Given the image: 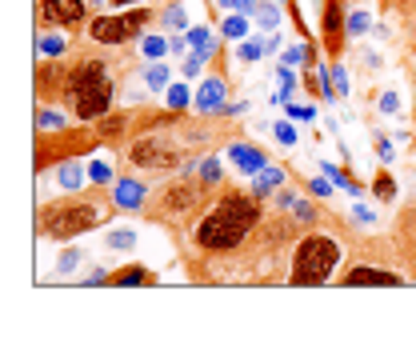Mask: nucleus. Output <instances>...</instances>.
Here are the masks:
<instances>
[{
    "label": "nucleus",
    "instance_id": "aec40b11",
    "mask_svg": "<svg viewBox=\"0 0 416 352\" xmlns=\"http://www.w3.org/2000/svg\"><path fill=\"white\" fill-rule=\"evenodd\" d=\"M164 101H168V109H173V112H181L184 104H188V89H181V84H168V96H164Z\"/></svg>",
    "mask_w": 416,
    "mask_h": 352
},
{
    "label": "nucleus",
    "instance_id": "cd10ccee",
    "mask_svg": "<svg viewBox=\"0 0 416 352\" xmlns=\"http://www.w3.org/2000/svg\"><path fill=\"white\" fill-rule=\"evenodd\" d=\"M201 69H204V56H201V52L184 61V76H201Z\"/></svg>",
    "mask_w": 416,
    "mask_h": 352
},
{
    "label": "nucleus",
    "instance_id": "7c9ffc66",
    "mask_svg": "<svg viewBox=\"0 0 416 352\" xmlns=\"http://www.w3.org/2000/svg\"><path fill=\"white\" fill-rule=\"evenodd\" d=\"M61 49H64V44H61V36H44V41H41V52H49V56H56Z\"/></svg>",
    "mask_w": 416,
    "mask_h": 352
},
{
    "label": "nucleus",
    "instance_id": "7ed1b4c3",
    "mask_svg": "<svg viewBox=\"0 0 416 352\" xmlns=\"http://www.w3.org/2000/svg\"><path fill=\"white\" fill-rule=\"evenodd\" d=\"M101 204H96V192L92 196H64V201H52L41 208V236H52V241H69L76 232H88L101 224Z\"/></svg>",
    "mask_w": 416,
    "mask_h": 352
},
{
    "label": "nucleus",
    "instance_id": "f704fd0d",
    "mask_svg": "<svg viewBox=\"0 0 416 352\" xmlns=\"http://www.w3.org/2000/svg\"><path fill=\"white\" fill-rule=\"evenodd\" d=\"M260 52H264V44H240V56H244V61H256Z\"/></svg>",
    "mask_w": 416,
    "mask_h": 352
},
{
    "label": "nucleus",
    "instance_id": "412c9836",
    "mask_svg": "<svg viewBox=\"0 0 416 352\" xmlns=\"http://www.w3.org/2000/svg\"><path fill=\"white\" fill-rule=\"evenodd\" d=\"M376 196H380V201H392L396 196V184H392V176H388V172H380V176H376Z\"/></svg>",
    "mask_w": 416,
    "mask_h": 352
},
{
    "label": "nucleus",
    "instance_id": "4468645a",
    "mask_svg": "<svg viewBox=\"0 0 416 352\" xmlns=\"http://www.w3.org/2000/svg\"><path fill=\"white\" fill-rule=\"evenodd\" d=\"M396 228H400V244H405L408 261H412V276H416V208L405 212V221L396 224Z\"/></svg>",
    "mask_w": 416,
    "mask_h": 352
},
{
    "label": "nucleus",
    "instance_id": "1a4fd4ad",
    "mask_svg": "<svg viewBox=\"0 0 416 352\" xmlns=\"http://www.w3.org/2000/svg\"><path fill=\"white\" fill-rule=\"evenodd\" d=\"M405 276L400 272H385V268H372V264H360V268H348L345 276H340V284H400Z\"/></svg>",
    "mask_w": 416,
    "mask_h": 352
},
{
    "label": "nucleus",
    "instance_id": "e433bc0d",
    "mask_svg": "<svg viewBox=\"0 0 416 352\" xmlns=\"http://www.w3.org/2000/svg\"><path fill=\"white\" fill-rule=\"evenodd\" d=\"M380 109H385V112H396V109H400V101H396V92H385V101H380Z\"/></svg>",
    "mask_w": 416,
    "mask_h": 352
},
{
    "label": "nucleus",
    "instance_id": "6e6552de",
    "mask_svg": "<svg viewBox=\"0 0 416 352\" xmlns=\"http://www.w3.org/2000/svg\"><path fill=\"white\" fill-rule=\"evenodd\" d=\"M112 208H144V184L136 181V176H121L116 181V188H112Z\"/></svg>",
    "mask_w": 416,
    "mask_h": 352
},
{
    "label": "nucleus",
    "instance_id": "393cba45",
    "mask_svg": "<svg viewBox=\"0 0 416 352\" xmlns=\"http://www.w3.org/2000/svg\"><path fill=\"white\" fill-rule=\"evenodd\" d=\"M164 24H168V29H184V9H181V4L164 9Z\"/></svg>",
    "mask_w": 416,
    "mask_h": 352
},
{
    "label": "nucleus",
    "instance_id": "39448f33",
    "mask_svg": "<svg viewBox=\"0 0 416 352\" xmlns=\"http://www.w3.org/2000/svg\"><path fill=\"white\" fill-rule=\"evenodd\" d=\"M148 16H153L148 9H132V12H124V16H96L92 29H88V36L96 44H124L148 24Z\"/></svg>",
    "mask_w": 416,
    "mask_h": 352
},
{
    "label": "nucleus",
    "instance_id": "a211bd4d",
    "mask_svg": "<svg viewBox=\"0 0 416 352\" xmlns=\"http://www.w3.org/2000/svg\"><path fill=\"white\" fill-rule=\"evenodd\" d=\"M144 84H148V89H168V69H164V64H148V69H144Z\"/></svg>",
    "mask_w": 416,
    "mask_h": 352
},
{
    "label": "nucleus",
    "instance_id": "9b49d317",
    "mask_svg": "<svg viewBox=\"0 0 416 352\" xmlns=\"http://www.w3.org/2000/svg\"><path fill=\"white\" fill-rule=\"evenodd\" d=\"M228 161H233L240 172L256 176V172H260L264 164H268V156H264L260 149H253V144H233V149H228Z\"/></svg>",
    "mask_w": 416,
    "mask_h": 352
},
{
    "label": "nucleus",
    "instance_id": "2f4dec72",
    "mask_svg": "<svg viewBox=\"0 0 416 352\" xmlns=\"http://www.w3.org/2000/svg\"><path fill=\"white\" fill-rule=\"evenodd\" d=\"M276 141H280V144H293V141H296L293 124H276Z\"/></svg>",
    "mask_w": 416,
    "mask_h": 352
},
{
    "label": "nucleus",
    "instance_id": "dca6fc26",
    "mask_svg": "<svg viewBox=\"0 0 416 352\" xmlns=\"http://www.w3.org/2000/svg\"><path fill=\"white\" fill-rule=\"evenodd\" d=\"M188 41H193V49L201 52L204 61H208L213 49H216V41H213V32H208V29H193V32H188Z\"/></svg>",
    "mask_w": 416,
    "mask_h": 352
},
{
    "label": "nucleus",
    "instance_id": "b1692460",
    "mask_svg": "<svg viewBox=\"0 0 416 352\" xmlns=\"http://www.w3.org/2000/svg\"><path fill=\"white\" fill-rule=\"evenodd\" d=\"M256 21H260L264 29L273 32V29H276V21H280V12H276L273 4H264V9H256Z\"/></svg>",
    "mask_w": 416,
    "mask_h": 352
},
{
    "label": "nucleus",
    "instance_id": "4be33fe9",
    "mask_svg": "<svg viewBox=\"0 0 416 352\" xmlns=\"http://www.w3.org/2000/svg\"><path fill=\"white\" fill-rule=\"evenodd\" d=\"M136 244V232L121 228V232H108V248H132Z\"/></svg>",
    "mask_w": 416,
    "mask_h": 352
},
{
    "label": "nucleus",
    "instance_id": "c85d7f7f",
    "mask_svg": "<svg viewBox=\"0 0 416 352\" xmlns=\"http://www.w3.org/2000/svg\"><path fill=\"white\" fill-rule=\"evenodd\" d=\"M164 49H168L164 41H156V36H144V52H148V56H161Z\"/></svg>",
    "mask_w": 416,
    "mask_h": 352
},
{
    "label": "nucleus",
    "instance_id": "a878e982",
    "mask_svg": "<svg viewBox=\"0 0 416 352\" xmlns=\"http://www.w3.org/2000/svg\"><path fill=\"white\" fill-rule=\"evenodd\" d=\"M348 32H352V36H365L368 32V12H356L352 21H348Z\"/></svg>",
    "mask_w": 416,
    "mask_h": 352
},
{
    "label": "nucleus",
    "instance_id": "72a5a7b5",
    "mask_svg": "<svg viewBox=\"0 0 416 352\" xmlns=\"http://www.w3.org/2000/svg\"><path fill=\"white\" fill-rule=\"evenodd\" d=\"M288 116H293V121H313V109H305V104H293V109H288Z\"/></svg>",
    "mask_w": 416,
    "mask_h": 352
},
{
    "label": "nucleus",
    "instance_id": "f3484780",
    "mask_svg": "<svg viewBox=\"0 0 416 352\" xmlns=\"http://www.w3.org/2000/svg\"><path fill=\"white\" fill-rule=\"evenodd\" d=\"M56 181H61V188H81L84 184V164H64V169L56 172Z\"/></svg>",
    "mask_w": 416,
    "mask_h": 352
},
{
    "label": "nucleus",
    "instance_id": "423d86ee",
    "mask_svg": "<svg viewBox=\"0 0 416 352\" xmlns=\"http://www.w3.org/2000/svg\"><path fill=\"white\" fill-rule=\"evenodd\" d=\"M128 161L136 169H176L181 164V149H173L164 136H144V141H136L128 149Z\"/></svg>",
    "mask_w": 416,
    "mask_h": 352
},
{
    "label": "nucleus",
    "instance_id": "c756f323",
    "mask_svg": "<svg viewBox=\"0 0 416 352\" xmlns=\"http://www.w3.org/2000/svg\"><path fill=\"white\" fill-rule=\"evenodd\" d=\"M76 264H81V252H64V256H61V272H72V268H76Z\"/></svg>",
    "mask_w": 416,
    "mask_h": 352
},
{
    "label": "nucleus",
    "instance_id": "2eb2a0df",
    "mask_svg": "<svg viewBox=\"0 0 416 352\" xmlns=\"http://www.w3.org/2000/svg\"><path fill=\"white\" fill-rule=\"evenodd\" d=\"M112 284H153L156 276L148 268H141V264H128V268H121V272H112L108 276Z\"/></svg>",
    "mask_w": 416,
    "mask_h": 352
},
{
    "label": "nucleus",
    "instance_id": "f257e3e1",
    "mask_svg": "<svg viewBox=\"0 0 416 352\" xmlns=\"http://www.w3.org/2000/svg\"><path fill=\"white\" fill-rule=\"evenodd\" d=\"M260 196L240 188H220L216 204L196 221V248L204 252H236L253 228L260 224Z\"/></svg>",
    "mask_w": 416,
    "mask_h": 352
},
{
    "label": "nucleus",
    "instance_id": "9d476101",
    "mask_svg": "<svg viewBox=\"0 0 416 352\" xmlns=\"http://www.w3.org/2000/svg\"><path fill=\"white\" fill-rule=\"evenodd\" d=\"M41 12L52 24H76L84 16V0H44Z\"/></svg>",
    "mask_w": 416,
    "mask_h": 352
},
{
    "label": "nucleus",
    "instance_id": "f8f14e48",
    "mask_svg": "<svg viewBox=\"0 0 416 352\" xmlns=\"http://www.w3.org/2000/svg\"><path fill=\"white\" fill-rule=\"evenodd\" d=\"M224 92H228V84H224L220 76L204 81L201 92H196V109L201 112H224Z\"/></svg>",
    "mask_w": 416,
    "mask_h": 352
},
{
    "label": "nucleus",
    "instance_id": "ddd939ff",
    "mask_svg": "<svg viewBox=\"0 0 416 352\" xmlns=\"http://www.w3.org/2000/svg\"><path fill=\"white\" fill-rule=\"evenodd\" d=\"M280 184H285V172H280V169H268V164H264V169L256 172V181H253V192H256V196H273Z\"/></svg>",
    "mask_w": 416,
    "mask_h": 352
},
{
    "label": "nucleus",
    "instance_id": "0eeeda50",
    "mask_svg": "<svg viewBox=\"0 0 416 352\" xmlns=\"http://www.w3.org/2000/svg\"><path fill=\"white\" fill-rule=\"evenodd\" d=\"M204 192H208V184H204V181H176V184L164 188V208L176 212V216H184V212L201 208Z\"/></svg>",
    "mask_w": 416,
    "mask_h": 352
},
{
    "label": "nucleus",
    "instance_id": "f03ea898",
    "mask_svg": "<svg viewBox=\"0 0 416 352\" xmlns=\"http://www.w3.org/2000/svg\"><path fill=\"white\" fill-rule=\"evenodd\" d=\"M64 104H69L81 121H96V116H108L112 112V76H108V64L104 61H81L76 69L64 72Z\"/></svg>",
    "mask_w": 416,
    "mask_h": 352
},
{
    "label": "nucleus",
    "instance_id": "473e14b6",
    "mask_svg": "<svg viewBox=\"0 0 416 352\" xmlns=\"http://www.w3.org/2000/svg\"><path fill=\"white\" fill-rule=\"evenodd\" d=\"M300 61H308V49H288L285 52V64H300Z\"/></svg>",
    "mask_w": 416,
    "mask_h": 352
},
{
    "label": "nucleus",
    "instance_id": "c9c22d12",
    "mask_svg": "<svg viewBox=\"0 0 416 352\" xmlns=\"http://www.w3.org/2000/svg\"><path fill=\"white\" fill-rule=\"evenodd\" d=\"M41 129H61V116L56 112H41Z\"/></svg>",
    "mask_w": 416,
    "mask_h": 352
},
{
    "label": "nucleus",
    "instance_id": "bb28decb",
    "mask_svg": "<svg viewBox=\"0 0 416 352\" xmlns=\"http://www.w3.org/2000/svg\"><path fill=\"white\" fill-rule=\"evenodd\" d=\"M88 176H92V181H96V184H108V176H112V172H108V164H104V161H92Z\"/></svg>",
    "mask_w": 416,
    "mask_h": 352
},
{
    "label": "nucleus",
    "instance_id": "4c0bfd02",
    "mask_svg": "<svg viewBox=\"0 0 416 352\" xmlns=\"http://www.w3.org/2000/svg\"><path fill=\"white\" fill-rule=\"evenodd\" d=\"M376 149H380V156H385V161H392V144H388V141H376Z\"/></svg>",
    "mask_w": 416,
    "mask_h": 352
},
{
    "label": "nucleus",
    "instance_id": "20e7f679",
    "mask_svg": "<svg viewBox=\"0 0 416 352\" xmlns=\"http://www.w3.org/2000/svg\"><path fill=\"white\" fill-rule=\"evenodd\" d=\"M336 264H340V244L333 236H300L293 252V272H288V284H325L333 281Z\"/></svg>",
    "mask_w": 416,
    "mask_h": 352
},
{
    "label": "nucleus",
    "instance_id": "6ab92c4d",
    "mask_svg": "<svg viewBox=\"0 0 416 352\" xmlns=\"http://www.w3.org/2000/svg\"><path fill=\"white\" fill-rule=\"evenodd\" d=\"M224 36H228V41H244V36H248V21H244V16H228V21H224Z\"/></svg>",
    "mask_w": 416,
    "mask_h": 352
},
{
    "label": "nucleus",
    "instance_id": "5701e85b",
    "mask_svg": "<svg viewBox=\"0 0 416 352\" xmlns=\"http://www.w3.org/2000/svg\"><path fill=\"white\" fill-rule=\"evenodd\" d=\"M201 181L204 184H216V181H220V161H213V156H208V161H201Z\"/></svg>",
    "mask_w": 416,
    "mask_h": 352
}]
</instances>
